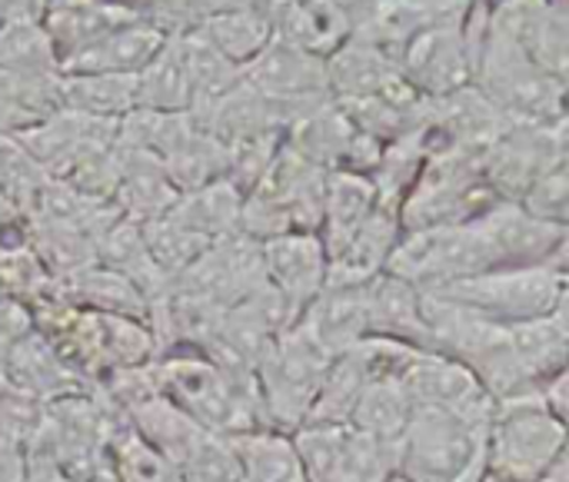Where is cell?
Returning a JSON list of instances; mask_svg holds the SVG:
<instances>
[{"label":"cell","mask_w":569,"mask_h":482,"mask_svg":"<svg viewBox=\"0 0 569 482\" xmlns=\"http://www.w3.org/2000/svg\"><path fill=\"white\" fill-rule=\"evenodd\" d=\"M150 373L157 393L207 433L237 436L250 430H270L253 376L227 373L200 353H163L150 363Z\"/></svg>","instance_id":"cell-1"},{"label":"cell","mask_w":569,"mask_h":482,"mask_svg":"<svg viewBox=\"0 0 569 482\" xmlns=\"http://www.w3.org/2000/svg\"><path fill=\"white\" fill-rule=\"evenodd\" d=\"M560 463H567V420L540 393L493 403L483 482H543Z\"/></svg>","instance_id":"cell-2"},{"label":"cell","mask_w":569,"mask_h":482,"mask_svg":"<svg viewBox=\"0 0 569 482\" xmlns=\"http://www.w3.org/2000/svg\"><path fill=\"white\" fill-rule=\"evenodd\" d=\"M487 423L413 406L397 450V476L407 482H483Z\"/></svg>","instance_id":"cell-3"},{"label":"cell","mask_w":569,"mask_h":482,"mask_svg":"<svg viewBox=\"0 0 569 482\" xmlns=\"http://www.w3.org/2000/svg\"><path fill=\"white\" fill-rule=\"evenodd\" d=\"M327 366L330 357L297 323L263 347L253 366V386L270 430L297 433L307 423Z\"/></svg>","instance_id":"cell-4"},{"label":"cell","mask_w":569,"mask_h":482,"mask_svg":"<svg viewBox=\"0 0 569 482\" xmlns=\"http://www.w3.org/2000/svg\"><path fill=\"white\" fill-rule=\"evenodd\" d=\"M500 197L480 173V157L460 150H440L423 160V170L397 210L400 230L460 227L483 217Z\"/></svg>","instance_id":"cell-5"},{"label":"cell","mask_w":569,"mask_h":482,"mask_svg":"<svg viewBox=\"0 0 569 482\" xmlns=\"http://www.w3.org/2000/svg\"><path fill=\"white\" fill-rule=\"evenodd\" d=\"M433 297L453 300L500 327L550 317L567 307V263L550 267H497L460 283L437 290Z\"/></svg>","instance_id":"cell-6"},{"label":"cell","mask_w":569,"mask_h":482,"mask_svg":"<svg viewBox=\"0 0 569 482\" xmlns=\"http://www.w3.org/2000/svg\"><path fill=\"white\" fill-rule=\"evenodd\" d=\"M487 270H497V257L477 223L400 230L387 260V273L407 280L420 293H437Z\"/></svg>","instance_id":"cell-7"},{"label":"cell","mask_w":569,"mask_h":482,"mask_svg":"<svg viewBox=\"0 0 569 482\" xmlns=\"http://www.w3.org/2000/svg\"><path fill=\"white\" fill-rule=\"evenodd\" d=\"M290 436L307 482H383L397 473V453L350 423H303Z\"/></svg>","instance_id":"cell-8"},{"label":"cell","mask_w":569,"mask_h":482,"mask_svg":"<svg viewBox=\"0 0 569 482\" xmlns=\"http://www.w3.org/2000/svg\"><path fill=\"white\" fill-rule=\"evenodd\" d=\"M557 163H567V123H510L503 137L480 153V173L487 187L510 203H520L533 180Z\"/></svg>","instance_id":"cell-9"},{"label":"cell","mask_w":569,"mask_h":482,"mask_svg":"<svg viewBox=\"0 0 569 482\" xmlns=\"http://www.w3.org/2000/svg\"><path fill=\"white\" fill-rule=\"evenodd\" d=\"M243 87L260 93L263 100L283 107L290 120L323 100H330L327 90V60L313 57L300 47H290L283 40H270L243 70Z\"/></svg>","instance_id":"cell-10"},{"label":"cell","mask_w":569,"mask_h":482,"mask_svg":"<svg viewBox=\"0 0 569 482\" xmlns=\"http://www.w3.org/2000/svg\"><path fill=\"white\" fill-rule=\"evenodd\" d=\"M487 237L497 267H550L567 263L569 230L523 210L520 203L500 200L483 217L473 220Z\"/></svg>","instance_id":"cell-11"},{"label":"cell","mask_w":569,"mask_h":482,"mask_svg":"<svg viewBox=\"0 0 569 482\" xmlns=\"http://www.w3.org/2000/svg\"><path fill=\"white\" fill-rule=\"evenodd\" d=\"M463 23L427 30L397 53L403 80L423 100H440L473 83V50Z\"/></svg>","instance_id":"cell-12"},{"label":"cell","mask_w":569,"mask_h":482,"mask_svg":"<svg viewBox=\"0 0 569 482\" xmlns=\"http://www.w3.org/2000/svg\"><path fill=\"white\" fill-rule=\"evenodd\" d=\"M400 386L407 390L413 406H430V410H447L477 423H490L493 413V396L480 386V380L460 366L450 357L417 350L400 376Z\"/></svg>","instance_id":"cell-13"},{"label":"cell","mask_w":569,"mask_h":482,"mask_svg":"<svg viewBox=\"0 0 569 482\" xmlns=\"http://www.w3.org/2000/svg\"><path fill=\"white\" fill-rule=\"evenodd\" d=\"M327 90L337 103L357 100H397V103H420L423 97L403 80L393 57L377 50L367 40L350 37L327 57Z\"/></svg>","instance_id":"cell-14"},{"label":"cell","mask_w":569,"mask_h":482,"mask_svg":"<svg viewBox=\"0 0 569 482\" xmlns=\"http://www.w3.org/2000/svg\"><path fill=\"white\" fill-rule=\"evenodd\" d=\"M263 280L300 313L323 293L327 287V250L320 233H283L260 243Z\"/></svg>","instance_id":"cell-15"},{"label":"cell","mask_w":569,"mask_h":482,"mask_svg":"<svg viewBox=\"0 0 569 482\" xmlns=\"http://www.w3.org/2000/svg\"><path fill=\"white\" fill-rule=\"evenodd\" d=\"M477 0H377L373 17L353 33L357 40L373 43L387 57L397 53L420 33L437 27H457L470 17Z\"/></svg>","instance_id":"cell-16"},{"label":"cell","mask_w":569,"mask_h":482,"mask_svg":"<svg viewBox=\"0 0 569 482\" xmlns=\"http://www.w3.org/2000/svg\"><path fill=\"white\" fill-rule=\"evenodd\" d=\"M170 40V30L153 20H127L113 30H107L100 40L73 53L60 63V73H117V77H137Z\"/></svg>","instance_id":"cell-17"},{"label":"cell","mask_w":569,"mask_h":482,"mask_svg":"<svg viewBox=\"0 0 569 482\" xmlns=\"http://www.w3.org/2000/svg\"><path fill=\"white\" fill-rule=\"evenodd\" d=\"M367 337L390 340L410 350H430L423 293L393 273H377L367 283Z\"/></svg>","instance_id":"cell-18"},{"label":"cell","mask_w":569,"mask_h":482,"mask_svg":"<svg viewBox=\"0 0 569 482\" xmlns=\"http://www.w3.org/2000/svg\"><path fill=\"white\" fill-rule=\"evenodd\" d=\"M297 327L330 360L350 353L360 340H367V283L360 287L327 283L323 293L300 313Z\"/></svg>","instance_id":"cell-19"},{"label":"cell","mask_w":569,"mask_h":482,"mask_svg":"<svg viewBox=\"0 0 569 482\" xmlns=\"http://www.w3.org/2000/svg\"><path fill=\"white\" fill-rule=\"evenodd\" d=\"M273 40L300 47L313 57H330L350 40V23L330 0H270L267 3Z\"/></svg>","instance_id":"cell-20"},{"label":"cell","mask_w":569,"mask_h":482,"mask_svg":"<svg viewBox=\"0 0 569 482\" xmlns=\"http://www.w3.org/2000/svg\"><path fill=\"white\" fill-rule=\"evenodd\" d=\"M127 20H137V13L110 0H47L40 10V27L50 37L60 63Z\"/></svg>","instance_id":"cell-21"},{"label":"cell","mask_w":569,"mask_h":482,"mask_svg":"<svg viewBox=\"0 0 569 482\" xmlns=\"http://www.w3.org/2000/svg\"><path fill=\"white\" fill-rule=\"evenodd\" d=\"M120 420L127 423V430L133 436H140L147 446H153L157 453H163L177 466L190 453V446L207 433L183 410H177L167 396H160L157 393V383H153L150 393H143L140 400L127 403L120 410Z\"/></svg>","instance_id":"cell-22"},{"label":"cell","mask_w":569,"mask_h":482,"mask_svg":"<svg viewBox=\"0 0 569 482\" xmlns=\"http://www.w3.org/2000/svg\"><path fill=\"white\" fill-rule=\"evenodd\" d=\"M507 333H510V347H513L517 363L523 366V373L530 376V383L537 390H543L550 380L567 373V307L550 313V317H540V320L513 323V327H507Z\"/></svg>","instance_id":"cell-23"},{"label":"cell","mask_w":569,"mask_h":482,"mask_svg":"<svg viewBox=\"0 0 569 482\" xmlns=\"http://www.w3.org/2000/svg\"><path fill=\"white\" fill-rule=\"evenodd\" d=\"M60 110L117 123L137 110V77L60 73Z\"/></svg>","instance_id":"cell-24"},{"label":"cell","mask_w":569,"mask_h":482,"mask_svg":"<svg viewBox=\"0 0 569 482\" xmlns=\"http://www.w3.org/2000/svg\"><path fill=\"white\" fill-rule=\"evenodd\" d=\"M240 210H243V193L223 177L200 190L180 193L170 217L187 230H193L197 237H203L207 243H217L240 233Z\"/></svg>","instance_id":"cell-25"},{"label":"cell","mask_w":569,"mask_h":482,"mask_svg":"<svg viewBox=\"0 0 569 482\" xmlns=\"http://www.w3.org/2000/svg\"><path fill=\"white\" fill-rule=\"evenodd\" d=\"M237 456L240 482H307L290 433L250 430L227 436Z\"/></svg>","instance_id":"cell-26"},{"label":"cell","mask_w":569,"mask_h":482,"mask_svg":"<svg viewBox=\"0 0 569 482\" xmlns=\"http://www.w3.org/2000/svg\"><path fill=\"white\" fill-rule=\"evenodd\" d=\"M410 416H413V403L407 396V390L400 386V380H373L353 413H350V426L360 430L363 436H370L373 443H380L383 450L397 453L400 450V440L410 426Z\"/></svg>","instance_id":"cell-27"},{"label":"cell","mask_w":569,"mask_h":482,"mask_svg":"<svg viewBox=\"0 0 569 482\" xmlns=\"http://www.w3.org/2000/svg\"><path fill=\"white\" fill-rule=\"evenodd\" d=\"M197 30L203 33V40L233 67H247L270 40V17L267 7H240V10H220L210 13L197 23Z\"/></svg>","instance_id":"cell-28"},{"label":"cell","mask_w":569,"mask_h":482,"mask_svg":"<svg viewBox=\"0 0 569 482\" xmlns=\"http://www.w3.org/2000/svg\"><path fill=\"white\" fill-rule=\"evenodd\" d=\"M173 50L183 63V73L190 80L193 90V110L220 100L223 93H230L240 83V67H233L230 60H223L197 27H183L177 33H170Z\"/></svg>","instance_id":"cell-29"},{"label":"cell","mask_w":569,"mask_h":482,"mask_svg":"<svg viewBox=\"0 0 569 482\" xmlns=\"http://www.w3.org/2000/svg\"><path fill=\"white\" fill-rule=\"evenodd\" d=\"M137 110H150V113H190L193 110V90L173 50V40H167L163 50L137 73Z\"/></svg>","instance_id":"cell-30"},{"label":"cell","mask_w":569,"mask_h":482,"mask_svg":"<svg viewBox=\"0 0 569 482\" xmlns=\"http://www.w3.org/2000/svg\"><path fill=\"white\" fill-rule=\"evenodd\" d=\"M383 210L377 187L363 173L350 170H327L323 183V227L320 233H340L357 223H363L370 213Z\"/></svg>","instance_id":"cell-31"},{"label":"cell","mask_w":569,"mask_h":482,"mask_svg":"<svg viewBox=\"0 0 569 482\" xmlns=\"http://www.w3.org/2000/svg\"><path fill=\"white\" fill-rule=\"evenodd\" d=\"M0 73H60L53 43L37 17L0 20Z\"/></svg>","instance_id":"cell-32"},{"label":"cell","mask_w":569,"mask_h":482,"mask_svg":"<svg viewBox=\"0 0 569 482\" xmlns=\"http://www.w3.org/2000/svg\"><path fill=\"white\" fill-rule=\"evenodd\" d=\"M103 463L117 482H183L180 466L163 453H157L153 446H147L140 436H133L127 423H120L110 433Z\"/></svg>","instance_id":"cell-33"},{"label":"cell","mask_w":569,"mask_h":482,"mask_svg":"<svg viewBox=\"0 0 569 482\" xmlns=\"http://www.w3.org/2000/svg\"><path fill=\"white\" fill-rule=\"evenodd\" d=\"M47 297H53V277L33 247L0 250V300H13L33 310Z\"/></svg>","instance_id":"cell-34"},{"label":"cell","mask_w":569,"mask_h":482,"mask_svg":"<svg viewBox=\"0 0 569 482\" xmlns=\"http://www.w3.org/2000/svg\"><path fill=\"white\" fill-rule=\"evenodd\" d=\"M180 476L183 482H240L230 440L217 433H203L180 460Z\"/></svg>","instance_id":"cell-35"},{"label":"cell","mask_w":569,"mask_h":482,"mask_svg":"<svg viewBox=\"0 0 569 482\" xmlns=\"http://www.w3.org/2000/svg\"><path fill=\"white\" fill-rule=\"evenodd\" d=\"M520 207L530 210L540 220L550 223H563L567 227V210H569V180H567V163H557L553 170H547L543 177L533 180V187L520 197Z\"/></svg>","instance_id":"cell-36"},{"label":"cell","mask_w":569,"mask_h":482,"mask_svg":"<svg viewBox=\"0 0 569 482\" xmlns=\"http://www.w3.org/2000/svg\"><path fill=\"white\" fill-rule=\"evenodd\" d=\"M27 476V443L0 430V482H23Z\"/></svg>","instance_id":"cell-37"},{"label":"cell","mask_w":569,"mask_h":482,"mask_svg":"<svg viewBox=\"0 0 569 482\" xmlns=\"http://www.w3.org/2000/svg\"><path fill=\"white\" fill-rule=\"evenodd\" d=\"M23 482H70L47 456H40V453H33V450H27V476Z\"/></svg>","instance_id":"cell-38"},{"label":"cell","mask_w":569,"mask_h":482,"mask_svg":"<svg viewBox=\"0 0 569 482\" xmlns=\"http://www.w3.org/2000/svg\"><path fill=\"white\" fill-rule=\"evenodd\" d=\"M383 482H407V480H403V476H397V473H393V476H387V480H383Z\"/></svg>","instance_id":"cell-39"}]
</instances>
